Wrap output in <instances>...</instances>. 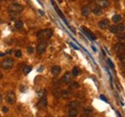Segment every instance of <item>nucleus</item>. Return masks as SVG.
I'll use <instances>...</instances> for the list:
<instances>
[{
  "instance_id": "nucleus-9",
  "label": "nucleus",
  "mask_w": 125,
  "mask_h": 117,
  "mask_svg": "<svg viewBox=\"0 0 125 117\" xmlns=\"http://www.w3.org/2000/svg\"><path fill=\"white\" fill-rule=\"evenodd\" d=\"M96 5L99 6L101 9H104V8H108L110 6V2H109V0H97Z\"/></svg>"
},
{
  "instance_id": "nucleus-16",
  "label": "nucleus",
  "mask_w": 125,
  "mask_h": 117,
  "mask_svg": "<svg viewBox=\"0 0 125 117\" xmlns=\"http://www.w3.org/2000/svg\"><path fill=\"white\" fill-rule=\"evenodd\" d=\"M78 115V109L77 108H70L68 110V116L69 117H76Z\"/></svg>"
},
{
  "instance_id": "nucleus-24",
  "label": "nucleus",
  "mask_w": 125,
  "mask_h": 117,
  "mask_svg": "<svg viewBox=\"0 0 125 117\" xmlns=\"http://www.w3.org/2000/svg\"><path fill=\"white\" fill-rule=\"evenodd\" d=\"M79 73H80V71H79L78 67H74V68L72 69V76L76 77V76H78V75H79Z\"/></svg>"
},
{
  "instance_id": "nucleus-34",
  "label": "nucleus",
  "mask_w": 125,
  "mask_h": 117,
  "mask_svg": "<svg viewBox=\"0 0 125 117\" xmlns=\"http://www.w3.org/2000/svg\"><path fill=\"white\" fill-rule=\"evenodd\" d=\"M91 1H92V0H91Z\"/></svg>"
},
{
  "instance_id": "nucleus-20",
  "label": "nucleus",
  "mask_w": 125,
  "mask_h": 117,
  "mask_svg": "<svg viewBox=\"0 0 125 117\" xmlns=\"http://www.w3.org/2000/svg\"><path fill=\"white\" fill-rule=\"evenodd\" d=\"M31 70H32V67H31V66H24V67L22 68V72H23L24 75L29 74V73L31 72Z\"/></svg>"
},
{
  "instance_id": "nucleus-21",
  "label": "nucleus",
  "mask_w": 125,
  "mask_h": 117,
  "mask_svg": "<svg viewBox=\"0 0 125 117\" xmlns=\"http://www.w3.org/2000/svg\"><path fill=\"white\" fill-rule=\"evenodd\" d=\"M112 20H113L114 22H119V21L121 20V16H120V15H114V16H113Z\"/></svg>"
},
{
  "instance_id": "nucleus-10",
  "label": "nucleus",
  "mask_w": 125,
  "mask_h": 117,
  "mask_svg": "<svg viewBox=\"0 0 125 117\" xmlns=\"http://www.w3.org/2000/svg\"><path fill=\"white\" fill-rule=\"evenodd\" d=\"M71 79H72V74L69 73V72H67L64 76H62V82H65V83H68V82H70Z\"/></svg>"
},
{
  "instance_id": "nucleus-35",
  "label": "nucleus",
  "mask_w": 125,
  "mask_h": 117,
  "mask_svg": "<svg viewBox=\"0 0 125 117\" xmlns=\"http://www.w3.org/2000/svg\"><path fill=\"white\" fill-rule=\"evenodd\" d=\"M5 1H7V0H5Z\"/></svg>"
},
{
  "instance_id": "nucleus-26",
  "label": "nucleus",
  "mask_w": 125,
  "mask_h": 117,
  "mask_svg": "<svg viewBox=\"0 0 125 117\" xmlns=\"http://www.w3.org/2000/svg\"><path fill=\"white\" fill-rule=\"evenodd\" d=\"M119 60H120L123 64H125V53H123V54H119Z\"/></svg>"
},
{
  "instance_id": "nucleus-33",
  "label": "nucleus",
  "mask_w": 125,
  "mask_h": 117,
  "mask_svg": "<svg viewBox=\"0 0 125 117\" xmlns=\"http://www.w3.org/2000/svg\"><path fill=\"white\" fill-rule=\"evenodd\" d=\"M1 78H2V74L0 73V79H1Z\"/></svg>"
},
{
  "instance_id": "nucleus-30",
  "label": "nucleus",
  "mask_w": 125,
  "mask_h": 117,
  "mask_svg": "<svg viewBox=\"0 0 125 117\" xmlns=\"http://www.w3.org/2000/svg\"><path fill=\"white\" fill-rule=\"evenodd\" d=\"M100 98H101V99H102V100H104V101H105V102H107V100H106V98H105V97H104V96H100Z\"/></svg>"
},
{
  "instance_id": "nucleus-1",
  "label": "nucleus",
  "mask_w": 125,
  "mask_h": 117,
  "mask_svg": "<svg viewBox=\"0 0 125 117\" xmlns=\"http://www.w3.org/2000/svg\"><path fill=\"white\" fill-rule=\"evenodd\" d=\"M24 9V7L18 3H12L11 5L8 6V11L10 14H18L20 12H22Z\"/></svg>"
},
{
  "instance_id": "nucleus-18",
  "label": "nucleus",
  "mask_w": 125,
  "mask_h": 117,
  "mask_svg": "<svg viewBox=\"0 0 125 117\" xmlns=\"http://www.w3.org/2000/svg\"><path fill=\"white\" fill-rule=\"evenodd\" d=\"M61 95H62V97L64 98V99H68L71 96V93H70L69 90H62V93H61Z\"/></svg>"
},
{
  "instance_id": "nucleus-15",
  "label": "nucleus",
  "mask_w": 125,
  "mask_h": 117,
  "mask_svg": "<svg viewBox=\"0 0 125 117\" xmlns=\"http://www.w3.org/2000/svg\"><path fill=\"white\" fill-rule=\"evenodd\" d=\"M51 73L54 75V76H58L60 73H61V67L60 66H53L51 68Z\"/></svg>"
},
{
  "instance_id": "nucleus-6",
  "label": "nucleus",
  "mask_w": 125,
  "mask_h": 117,
  "mask_svg": "<svg viewBox=\"0 0 125 117\" xmlns=\"http://www.w3.org/2000/svg\"><path fill=\"white\" fill-rule=\"evenodd\" d=\"M114 49L117 54H123L125 53V45L123 43H117L114 46Z\"/></svg>"
},
{
  "instance_id": "nucleus-28",
  "label": "nucleus",
  "mask_w": 125,
  "mask_h": 117,
  "mask_svg": "<svg viewBox=\"0 0 125 117\" xmlns=\"http://www.w3.org/2000/svg\"><path fill=\"white\" fill-rule=\"evenodd\" d=\"M107 62H108V64L110 65V67H111L112 69H114V64L112 63V61H111L110 59H108V60H107Z\"/></svg>"
},
{
  "instance_id": "nucleus-25",
  "label": "nucleus",
  "mask_w": 125,
  "mask_h": 117,
  "mask_svg": "<svg viewBox=\"0 0 125 117\" xmlns=\"http://www.w3.org/2000/svg\"><path fill=\"white\" fill-rule=\"evenodd\" d=\"M15 56L17 57V58L21 57V56H22V52H21V50H19V49L16 50V51H15Z\"/></svg>"
},
{
  "instance_id": "nucleus-8",
  "label": "nucleus",
  "mask_w": 125,
  "mask_h": 117,
  "mask_svg": "<svg viewBox=\"0 0 125 117\" xmlns=\"http://www.w3.org/2000/svg\"><path fill=\"white\" fill-rule=\"evenodd\" d=\"M98 26H99L101 29H103V30L109 28V26H110V21H109V20H107V19L101 20L98 22Z\"/></svg>"
},
{
  "instance_id": "nucleus-19",
  "label": "nucleus",
  "mask_w": 125,
  "mask_h": 117,
  "mask_svg": "<svg viewBox=\"0 0 125 117\" xmlns=\"http://www.w3.org/2000/svg\"><path fill=\"white\" fill-rule=\"evenodd\" d=\"M117 39L120 43H124L125 42V33L124 32H121V33H118L117 34Z\"/></svg>"
},
{
  "instance_id": "nucleus-5",
  "label": "nucleus",
  "mask_w": 125,
  "mask_h": 117,
  "mask_svg": "<svg viewBox=\"0 0 125 117\" xmlns=\"http://www.w3.org/2000/svg\"><path fill=\"white\" fill-rule=\"evenodd\" d=\"M46 47H47V43L45 41H40L37 46V53L40 55L42 54L45 51Z\"/></svg>"
},
{
  "instance_id": "nucleus-14",
  "label": "nucleus",
  "mask_w": 125,
  "mask_h": 117,
  "mask_svg": "<svg viewBox=\"0 0 125 117\" xmlns=\"http://www.w3.org/2000/svg\"><path fill=\"white\" fill-rule=\"evenodd\" d=\"M91 12H92L94 15H96V16H99V15H101V14H102V9H101L99 6L95 5V6H93V7H92V9H91Z\"/></svg>"
},
{
  "instance_id": "nucleus-23",
  "label": "nucleus",
  "mask_w": 125,
  "mask_h": 117,
  "mask_svg": "<svg viewBox=\"0 0 125 117\" xmlns=\"http://www.w3.org/2000/svg\"><path fill=\"white\" fill-rule=\"evenodd\" d=\"M78 87H79V83H78V82H76V81L71 82V83H70V85H69V88H70V89H77Z\"/></svg>"
},
{
  "instance_id": "nucleus-17",
  "label": "nucleus",
  "mask_w": 125,
  "mask_h": 117,
  "mask_svg": "<svg viewBox=\"0 0 125 117\" xmlns=\"http://www.w3.org/2000/svg\"><path fill=\"white\" fill-rule=\"evenodd\" d=\"M68 106L70 108H78L80 106V103L78 101H71L69 104H68Z\"/></svg>"
},
{
  "instance_id": "nucleus-13",
  "label": "nucleus",
  "mask_w": 125,
  "mask_h": 117,
  "mask_svg": "<svg viewBox=\"0 0 125 117\" xmlns=\"http://www.w3.org/2000/svg\"><path fill=\"white\" fill-rule=\"evenodd\" d=\"M38 105H39V107H40V108H44V107L47 105V100H46L45 96L40 98V102H39Z\"/></svg>"
},
{
  "instance_id": "nucleus-27",
  "label": "nucleus",
  "mask_w": 125,
  "mask_h": 117,
  "mask_svg": "<svg viewBox=\"0 0 125 117\" xmlns=\"http://www.w3.org/2000/svg\"><path fill=\"white\" fill-rule=\"evenodd\" d=\"M27 52L30 53V54H32V53L34 52V48H33V46H27Z\"/></svg>"
},
{
  "instance_id": "nucleus-4",
  "label": "nucleus",
  "mask_w": 125,
  "mask_h": 117,
  "mask_svg": "<svg viewBox=\"0 0 125 117\" xmlns=\"http://www.w3.org/2000/svg\"><path fill=\"white\" fill-rule=\"evenodd\" d=\"M14 66V60L12 58H5V59L1 62V67L5 70H10Z\"/></svg>"
},
{
  "instance_id": "nucleus-7",
  "label": "nucleus",
  "mask_w": 125,
  "mask_h": 117,
  "mask_svg": "<svg viewBox=\"0 0 125 117\" xmlns=\"http://www.w3.org/2000/svg\"><path fill=\"white\" fill-rule=\"evenodd\" d=\"M5 99H6V102L8 104H15V102H16V94H15V92H13V91L7 92L6 96H5Z\"/></svg>"
},
{
  "instance_id": "nucleus-2",
  "label": "nucleus",
  "mask_w": 125,
  "mask_h": 117,
  "mask_svg": "<svg viewBox=\"0 0 125 117\" xmlns=\"http://www.w3.org/2000/svg\"><path fill=\"white\" fill-rule=\"evenodd\" d=\"M53 34V31L49 28H46V29H43V30H40L38 33H37V37L40 40H44V39H49L51 38Z\"/></svg>"
},
{
  "instance_id": "nucleus-32",
  "label": "nucleus",
  "mask_w": 125,
  "mask_h": 117,
  "mask_svg": "<svg viewBox=\"0 0 125 117\" xmlns=\"http://www.w3.org/2000/svg\"><path fill=\"white\" fill-rule=\"evenodd\" d=\"M1 101H2V96L0 95V102H1Z\"/></svg>"
},
{
  "instance_id": "nucleus-22",
  "label": "nucleus",
  "mask_w": 125,
  "mask_h": 117,
  "mask_svg": "<svg viewBox=\"0 0 125 117\" xmlns=\"http://www.w3.org/2000/svg\"><path fill=\"white\" fill-rule=\"evenodd\" d=\"M15 26H16L17 29H20V28H22V26H23V22H22L21 20H17V21H16Z\"/></svg>"
},
{
  "instance_id": "nucleus-12",
  "label": "nucleus",
  "mask_w": 125,
  "mask_h": 117,
  "mask_svg": "<svg viewBox=\"0 0 125 117\" xmlns=\"http://www.w3.org/2000/svg\"><path fill=\"white\" fill-rule=\"evenodd\" d=\"M91 10L90 9L89 6H84V7L81 9V13H82V15H83L84 17H89V16L91 15Z\"/></svg>"
},
{
  "instance_id": "nucleus-3",
  "label": "nucleus",
  "mask_w": 125,
  "mask_h": 117,
  "mask_svg": "<svg viewBox=\"0 0 125 117\" xmlns=\"http://www.w3.org/2000/svg\"><path fill=\"white\" fill-rule=\"evenodd\" d=\"M124 29H125V24L124 23H119V24H116V25L109 26V30L111 31V33H114V34L121 33V32L124 31Z\"/></svg>"
},
{
  "instance_id": "nucleus-29",
  "label": "nucleus",
  "mask_w": 125,
  "mask_h": 117,
  "mask_svg": "<svg viewBox=\"0 0 125 117\" xmlns=\"http://www.w3.org/2000/svg\"><path fill=\"white\" fill-rule=\"evenodd\" d=\"M2 111L3 112H8V107L7 106H3L2 107Z\"/></svg>"
},
{
  "instance_id": "nucleus-11",
  "label": "nucleus",
  "mask_w": 125,
  "mask_h": 117,
  "mask_svg": "<svg viewBox=\"0 0 125 117\" xmlns=\"http://www.w3.org/2000/svg\"><path fill=\"white\" fill-rule=\"evenodd\" d=\"M82 29H83V30H84V32H85V33L89 36V38H90L91 40H93V41H94V40H96V36H95V35H94V34H93L91 30H89L88 28H86V27H84V26L82 27Z\"/></svg>"
},
{
  "instance_id": "nucleus-31",
  "label": "nucleus",
  "mask_w": 125,
  "mask_h": 117,
  "mask_svg": "<svg viewBox=\"0 0 125 117\" xmlns=\"http://www.w3.org/2000/svg\"><path fill=\"white\" fill-rule=\"evenodd\" d=\"M4 55H5L4 52H1V51H0V56H4Z\"/></svg>"
}]
</instances>
